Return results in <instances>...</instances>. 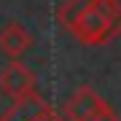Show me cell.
<instances>
[{"instance_id": "cell-1", "label": "cell", "mask_w": 121, "mask_h": 121, "mask_svg": "<svg viewBox=\"0 0 121 121\" xmlns=\"http://www.w3.org/2000/svg\"><path fill=\"white\" fill-rule=\"evenodd\" d=\"M70 35L83 46H102L121 35V3L118 0H94L83 16L73 24Z\"/></svg>"}, {"instance_id": "cell-2", "label": "cell", "mask_w": 121, "mask_h": 121, "mask_svg": "<svg viewBox=\"0 0 121 121\" xmlns=\"http://www.w3.org/2000/svg\"><path fill=\"white\" fill-rule=\"evenodd\" d=\"M0 121H65L62 113H56L38 91L22 99H13V105L0 116Z\"/></svg>"}, {"instance_id": "cell-3", "label": "cell", "mask_w": 121, "mask_h": 121, "mask_svg": "<svg viewBox=\"0 0 121 121\" xmlns=\"http://www.w3.org/2000/svg\"><path fill=\"white\" fill-rule=\"evenodd\" d=\"M108 110H110V108L105 105V99L99 97L94 89L81 86V89L65 102L62 116H65V121H94V118H99V116H105Z\"/></svg>"}, {"instance_id": "cell-4", "label": "cell", "mask_w": 121, "mask_h": 121, "mask_svg": "<svg viewBox=\"0 0 121 121\" xmlns=\"http://www.w3.org/2000/svg\"><path fill=\"white\" fill-rule=\"evenodd\" d=\"M0 91L11 99H22L35 91V73L24 67L22 62H11L5 70H0Z\"/></svg>"}, {"instance_id": "cell-5", "label": "cell", "mask_w": 121, "mask_h": 121, "mask_svg": "<svg viewBox=\"0 0 121 121\" xmlns=\"http://www.w3.org/2000/svg\"><path fill=\"white\" fill-rule=\"evenodd\" d=\"M30 46H32V35L27 32L19 22H11V24H5L3 30H0V51L3 54L19 59Z\"/></svg>"}, {"instance_id": "cell-6", "label": "cell", "mask_w": 121, "mask_h": 121, "mask_svg": "<svg viewBox=\"0 0 121 121\" xmlns=\"http://www.w3.org/2000/svg\"><path fill=\"white\" fill-rule=\"evenodd\" d=\"M91 3H94V0H65V3L56 8V22H59V27H65L70 32L73 24L83 16V11H86Z\"/></svg>"}, {"instance_id": "cell-7", "label": "cell", "mask_w": 121, "mask_h": 121, "mask_svg": "<svg viewBox=\"0 0 121 121\" xmlns=\"http://www.w3.org/2000/svg\"><path fill=\"white\" fill-rule=\"evenodd\" d=\"M94 121H121V118H118V116H116L113 110H108L105 116H99V118H94Z\"/></svg>"}]
</instances>
